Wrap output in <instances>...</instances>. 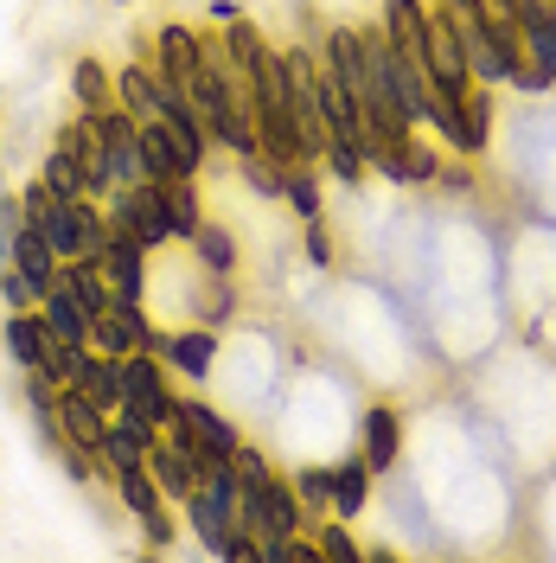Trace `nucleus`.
<instances>
[{"mask_svg":"<svg viewBox=\"0 0 556 563\" xmlns=\"http://www.w3.org/2000/svg\"><path fill=\"white\" fill-rule=\"evenodd\" d=\"M147 474L160 481L167 506H186V499L199 493V481H205V461H199V449H192L179 429H160V435L147 442Z\"/></svg>","mask_w":556,"mask_h":563,"instance_id":"obj_9","label":"nucleus"},{"mask_svg":"<svg viewBox=\"0 0 556 563\" xmlns=\"http://www.w3.org/2000/svg\"><path fill=\"white\" fill-rule=\"evenodd\" d=\"M58 282H65L84 308H90V320L115 308V295H109V282H103V269H97V256H70L65 269H58Z\"/></svg>","mask_w":556,"mask_h":563,"instance_id":"obj_24","label":"nucleus"},{"mask_svg":"<svg viewBox=\"0 0 556 563\" xmlns=\"http://www.w3.org/2000/svg\"><path fill=\"white\" fill-rule=\"evenodd\" d=\"M141 52H147V65L160 70L167 84H192L199 65H205V33L186 26V20H167V26H154V45H141Z\"/></svg>","mask_w":556,"mask_h":563,"instance_id":"obj_11","label":"nucleus"},{"mask_svg":"<svg viewBox=\"0 0 556 563\" xmlns=\"http://www.w3.org/2000/svg\"><path fill=\"white\" fill-rule=\"evenodd\" d=\"M371 467H365V455L352 449V455L333 461V506H326V519H346V526H358L365 519V506H371Z\"/></svg>","mask_w":556,"mask_h":563,"instance_id":"obj_17","label":"nucleus"},{"mask_svg":"<svg viewBox=\"0 0 556 563\" xmlns=\"http://www.w3.org/2000/svg\"><path fill=\"white\" fill-rule=\"evenodd\" d=\"M237 526L263 544V538H288V531H313L308 506L294 499L288 487V474H269V481H256V487L237 493Z\"/></svg>","mask_w":556,"mask_h":563,"instance_id":"obj_4","label":"nucleus"},{"mask_svg":"<svg viewBox=\"0 0 556 563\" xmlns=\"http://www.w3.org/2000/svg\"><path fill=\"white\" fill-rule=\"evenodd\" d=\"M288 487H294V499L308 506V519H326V506H333V467H288Z\"/></svg>","mask_w":556,"mask_h":563,"instance_id":"obj_31","label":"nucleus"},{"mask_svg":"<svg viewBox=\"0 0 556 563\" xmlns=\"http://www.w3.org/2000/svg\"><path fill=\"white\" fill-rule=\"evenodd\" d=\"M192 269H211V276H237V263H244V250H237V231L224 224V218H205L199 231H192Z\"/></svg>","mask_w":556,"mask_h":563,"instance_id":"obj_20","label":"nucleus"},{"mask_svg":"<svg viewBox=\"0 0 556 563\" xmlns=\"http://www.w3.org/2000/svg\"><path fill=\"white\" fill-rule=\"evenodd\" d=\"M147 429H135V422H122V417H109L103 429V449H97V461H103V474H115V467H135V461H147Z\"/></svg>","mask_w":556,"mask_h":563,"instance_id":"obj_25","label":"nucleus"},{"mask_svg":"<svg viewBox=\"0 0 556 563\" xmlns=\"http://www.w3.org/2000/svg\"><path fill=\"white\" fill-rule=\"evenodd\" d=\"M320 167L340 179V186H365V179H371L365 141H346V135H326V147H320Z\"/></svg>","mask_w":556,"mask_h":563,"instance_id":"obj_27","label":"nucleus"},{"mask_svg":"<svg viewBox=\"0 0 556 563\" xmlns=\"http://www.w3.org/2000/svg\"><path fill=\"white\" fill-rule=\"evenodd\" d=\"M174 429L199 449V455H218L231 461L237 449H244V429H237V417L231 410H218V404H205V397H179V417Z\"/></svg>","mask_w":556,"mask_h":563,"instance_id":"obj_10","label":"nucleus"},{"mask_svg":"<svg viewBox=\"0 0 556 563\" xmlns=\"http://www.w3.org/2000/svg\"><path fill=\"white\" fill-rule=\"evenodd\" d=\"M70 103L84 109V115H109L115 103V70L97 58V52H84V58H70Z\"/></svg>","mask_w":556,"mask_h":563,"instance_id":"obj_18","label":"nucleus"},{"mask_svg":"<svg viewBox=\"0 0 556 563\" xmlns=\"http://www.w3.org/2000/svg\"><path fill=\"white\" fill-rule=\"evenodd\" d=\"M442 154H448V147L429 135V129H403V135H371V141H365L371 174L390 179V186H435Z\"/></svg>","mask_w":556,"mask_h":563,"instance_id":"obj_2","label":"nucleus"},{"mask_svg":"<svg viewBox=\"0 0 556 563\" xmlns=\"http://www.w3.org/2000/svg\"><path fill=\"white\" fill-rule=\"evenodd\" d=\"M38 231H45V244L58 250V263H70V256H97V244H103V231H109V211H103V199H90V192L52 199V211L38 218Z\"/></svg>","mask_w":556,"mask_h":563,"instance_id":"obj_6","label":"nucleus"},{"mask_svg":"<svg viewBox=\"0 0 556 563\" xmlns=\"http://www.w3.org/2000/svg\"><path fill=\"white\" fill-rule=\"evenodd\" d=\"M160 97H167V77L147 65V58H129V65L115 70V103L129 109L135 122H147V115H160Z\"/></svg>","mask_w":556,"mask_h":563,"instance_id":"obj_19","label":"nucleus"},{"mask_svg":"<svg viewBox=\"0 0 556 563\" xmlns=\"http://www.w3.org/2000/svg\"><path fill=\"white\" fill-rule=\"evenodd\" d=\"M115 417L147 429V435H160V429H174L179 417V390H174V372H167V358L160 352H129L122 358V404H115Z\"/></svg>","mask_w":556,"mask_h":563,"instance_id":"obj_1","label":"nucleus"},{"mask_svg":"<svg viewBox=\"0 0 556 563\" xmlns=\"http://www.w3.org/2000/svg\"><path fill=\"white\" fill-rule=\"evenodd\" d=\"M141 179H154V186L186 179V174H179V154H174V135L160 129V115H147V122H141Z\"/></svg>","mask_w":556,"mask_h":563,"instance_id":"obj_23","label":"nucleus"},{"mask_svg":"<svg viewBox=\"0 0 556 563\" xmlns=\"http://www.w3.org/2000/svg\"><path fill=\"white\" fill-rule=\"evenodd\" d=\"M358 455L371 474H390L397 455H403V410L397 404H365V417H358Z\"/></svg>","mask_w":556,"mask_h":563,"instance_id":"obj_15","label":"nucleus"},{"mask_svg":"<svg viewBox=\"0 0 556 563\" xmlns=\"http://www.w3.org/2000/svg\"><path fill=\"white\" fill-rule=\"evenodd\" d=\"M38 179L58 192V199H77V192H90V179H84V161L70 154L65 141H52V154H45V167H38Z\"/></svg>","mask_w":556,"mask_h":563,"instance_id":"obj_30","label":"nucleus"},{"mask_svg":"<svg viewBox=\"0 0 556 563\" xmlns=\"http://www.w3.org/2000/svg\"><path fill=\"white\" fill-rule=\"evenodd\" d=\"M38 314H45V327H52L58 346H90V327H97V320H90V308L70 295L65 282H52V295L38 301Z\"/></svg>","mask_w":556,"mask_h":563,"instance_id":"obj_21","label":"nucleus"},{"mask_svg":"<svg viewBox=\"0 0 556 563\" xmlns=\"http://www.w3.org/2000/svg\"><path fill=\"white\" fill-rule=\"evenodd\" d=\"M154 352L167 358V372H174V378L205 385L211 372H218V358H224V333L205 327V320H192V327H160V333H154Z\"/></svg>","mask_w":556,"mask_h":563,"instance_id":"obj_8","label":"nucleus"},{"mask_svg":"<svg viewBox=\"0 0 556 563\" xmlns=\"http://www.w3.org/2000/svg\"><path fill=\"white\" fill-rule=\"evenodd\" d=\"M109 224H122L135 244H147L154 256L174 244V211H167V186H154V179H135V186H115L103 199Z\"/></svg>","mask_w":556,"mask_h":563,"instance_id":"obj_3","label":"nucleus"},{"mask_svg":"<svg viewBox=\"0 0 556 563\" xmlns=\"http://www.w3.org/2000/svg\"><path fill=\"white\" fill-rule=\"evenodd\" d=\"M0 301H7V308H38L33 282L20 276V269H0Z\"/></svg>","mask_w":556,"mask_h":563,"instance_id":"obj_35","label":"nucleus"},{"mask_svg":"<svg viewBox=\"0 0 556 563\" xmlns=\"http://www.w3.org/2000/svg\"><path fill=\"white\" fill-rule=\"evenodd\" d=\"M7 269H20V276L33 282V295L45 301L65 263H58V250L45 244V231H38V224H20V231H13V250H7Z\"/></svg>","mask_w":556,"mask_h":563,"instance_id":"obj_16","label":"nucleus"},{"mask_svg":"<svg viewBox=\"0 0 556 563\" xmlns=\"http://www.w3.org/2000/svg\"><path fill=\"white\" fill-rule=\"evenodd\" d=\"M109 7H141V0H109Z\"/></svg>","mask_w":556,"mask_h":563,"instance_id":"obj_37","label":"nucleus"},{"mask_svg":"<svg viewBox=\"0 0 556 563\" xmlns=\"http://www.w3.org/2000/svg\"><path fill=\"white\" fill-rule=\"evenodd\" d=\"M237 179H244L256 199H281V161H269L263 147H249V154H237Z\"/></svg>","mask_w":556,"mask_h":563,"instance_id":"obj_33","label":"nucleus"},{"mask_svg":"<svg viewBox=\"0 0 556 563\" xmlns=\"http://www.w3.org/2000/svg\"><path fill=\"white\" fill-rule=\"evenodd\" d=\"M109 487H115V499L129 506V519L141 526V538H147V551H174V512H167V493H160V481L147 474V461H135V467H115L109 474Z\"/></svg>","mask_w":556,"mask_h":563,"instance_id":"obj_5","label":"nucleus"},{"mask_svg":"<svg viewBox=\"0 0 556 563\" xmlns=\"http://www.w3.org/2000/svg\"><path fill=\"white\" fill-rule=\"evenodd\" d=\"M97 269H103L115 301H147V288H154V250L135 244L122 224H109L103 244H97Z\"/></svg>","mask_w":556,"mask_h":563,"instance_id":"obj_7","label":"nucleus"},{"mask_svg":"<svg viewBox=\"0 0 556 563\" xmlns=\"http://www.w3.org/2000/svg\"><path fill=\"white\" fill-rule=\"evenodd\" d=\"M109 417H115V410H103V404H97L84 385H58V442H70V449H90V455H97V449H103ZM58 442H52V449H58Z\"/></svg>","mask_w":556,"mask_h":563,"instance_id":"obj_14","label":"nucleus"},{"mask_svg":"<svg viewBox=\"0 0 556 563\" xmlns=\"http://www.w3.org/2000/svg\"><path fill=\"white\" fill-rule=\"evenodd\" d=\"M167 211H174V244H192V231L205 224L199 179H167Z\"/></svg>","mask_w":556,"mask_h":563,"instance_id":"obj_29","label":"nucleus"},{"mask_svg":"<svg viewBox=\"0 0 556 563\" xmlns=\"http://www.w3.org/2000/svg\"><path fill=\"white\" fill-rule=\"evenodd\" d=\"M519 33H524V58L556 77V0H519Z\"/></svg>","mask_w":556,"mask_h":563,"instance_id":"obj_22","label":"nucleus"},{"mask_svg":"<svg viewBox=\"0 0 556 563\" xmlns=\"http://www.w3.org/2000/svg\"><path fill=\"white\" fill-rule=\"evenodd\" d=\"M301 256H308V269H333V238H326V218H308V224H301Z\"/></svg>","mask_w":556,"mask_h":563,"instance_id":"obj_34","label":"nucleus"},{"mask_svg":"<svg viewBox=\"0 0 556 563\" xmlns=\"http://www.w3.org/2000/svg\"><path fill=\"white\" fill-rule=\"evenodd\" d=\"M154 333H160V320L147 314V301H115L109 314H97V327H90V346L129 358V352H141V346L154 352Z\"/></svg>","mask_w":556,"mask_h":563,"instance_id":"obj_12","label":"nucleus"},{"mask_svg":"<svg viewBox=\"0 0 556 563\" xmlns=\"http://www.w3.org/2000/svg\"><path fill=\"white\" fill-rule=\"evenodd\" d=\"M313 551H320V563H365L346 519H313Z\"/></svg>","mask_w":556,"mask_h":563,"instance_id":"obj_32","label":"nucleus"},{"mask_svg":"<svg viewBox=\"0 0 556 563\" xmlns=\"http://www.w3.org/2000/svg\"><path fill=\"white\" fill-rule=\"evenodd\" d=\"M231 314H237V288H231V276H211V269H199V301H192V320H205V327H231Z\"/></svg>","mask_w":556,"mask_h":563,"instance_id":"obj_26","label":"nucleus"},{"mask_svg":"<svg viewBox=\"0 0 556 563\" xmlns=\"http://www.w3.org/2000/svg\"><path fill=\"white\" fill-rule=\"evenodd\" d=\"M237 13H244V7H237V0H211V7H205V20H218V26H231V20H237Z\"/></svg>","mask_w":556,"mask_h":563,"instance_id":"obj_36","label":"nucleus"},{"mask_svg":"<svg viewBox=\"0 0 556 563\" xmlns=\"http://www.w3.org/2000/svg\"><path fill=\"white\" fill-rule=\"evenodd\" d=\"M281 206L294 211L301 224L326 211V206H320V161H308V167H288V174H281Z\"/></svg>","mask_w":556,"mask_h":563,"instance_id":"obj_28","label":"nucleus"},{"mask_svg":"<svg viewBox=\"0 0 556 563\" xmlns=\"http://www.w3.org/2000/svg\"><path fill=\"white\" fill-rule=\"evenodd\" d=\"M0 352H7L20 372H52L58 340H52V327H45L38 308H13V314L0 320Z\"/></svg>","mask_w":556,"mask_h":563,"instance_id":"obj_13","label":"nucleus"}]
</instances>
